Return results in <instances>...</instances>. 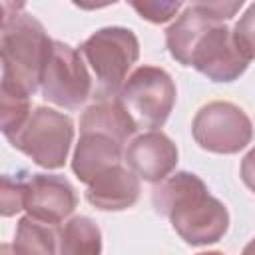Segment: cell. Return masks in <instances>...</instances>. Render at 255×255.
<instances>
[{
    "mask_svg": "<svg viewBox=\"0 0 255 255\" xmlns=\"http://www.w3.org/2000/svg\"><path fill=\"white\" fill-rule=\"evenodd\" d=\"M151 201L175 233L191 247L217 243L229 229L227 207L209 193L205 181L191 171H175L161 179Z\"/></svg>",
    "mask_w": 255,
    "mask_h": 255,
    "instance_id": "obj_1",
    "label": "cell"
},
{
    "mask_svg": "<svg viewBox=\"0 0 255 255\" xmlns=\"http://www.w3.org/2000/svg\"><path fill=\"white\" fill-rule=\"evenodd\" d=\"M52 42L40 20L26 10L20 12L0 38L2 82L28 98L34 96L40 90Z\"/></svg>",
    "mask_w": 255,
    "mask_h": 255,
    "instance_id": "obj_2",
    "label": "cell"
},
{
    "mask_svg": "<svg viewBox=\"0 0 255 255\" xmlns=\"http://www.w3.org/2000/svg\"><path fill=\"white\" fill-rule=\"evenodd\" d=\"M80 56L96 78L100 100H112L139 58V42L129 28L106 26L82 42Z\"/></svg>",
    "mask_w": 255,
    "mask_h": 255,
    "instance_id": "obj_3",
    "label": "cell"
},
{
    "mask_svg": "<svg viewBox=\"0 0 255 255\" xmlns=\"http://www.w3.org/2000/svg\"><path fill=\"white\" fill-rule=\"evenodd\" d=\"M6 137L12 147L28 155L36 165L44 169H60L68 159L74 141V124L66 114L38 106L30 110L22 126Z\"/></svg>",
    "mask_w": 255,
    "mask_h": 255,
    "instance_id": "obj_4",
    "label": "cell"
},
{
    "mask_svg": "<svg viewBox=\"0 0 255 255\" xmlns=\"http://www.w3.org/2000/svg\"><path fill=\"white\" fill-rule=\"evenodd\" d=\"M175 84L163 68L139 66L126 78L116 98L137 128L151 131L167 122L175 106Z\"/></svg>",
    "mask_w": 255,
    "mask_h": 255,
    "instance_id": "obj_5",
    "label": "cell"
},
{
    "mask_svg": "<svg viewBox=\"0 0 255 255\" xmlns=\"http://www.w3.org/2000/svg\"><path fill=\"white\" fill-rule=\"evenodd\" d=\"M195 143L211 153H239L251 143L253 126L249 116L231 102L205 104L191 122Z\"/></svg>",
    "mask_w": 255,
    "mask_h": 255,
    "instance_id": "obj_6",
    "label": "cell"
},
{
    "mask_svg": "<svg viewBox=\"0 0 255 255\" xmlns=\"http://www.w3.org/2000/svg\"><path fill=\"white\" fill-rule=\"evenodd\" d=\"M42 98L64 110H78L92 94V76L78 50L54 40L40 80Z\"/></svg>",
    "mask_w": 255,
    "mask_h": 255,
    "instance_id": "obj_7",
    "label": "cell"
},
{
    "mask_svg": "<svg viewBox=\"0 0 255 255\" xmlns=\"http://www.w3.org/2000/svg\"><path fill=\"white\" fill-rule=\"evenodd\" d=\"M251 60L253 56L235 44L229 26L211 24L193 46L189 66L211 82H233L245 74Z\"/></svg>",
    "mask_w": 255,
    "mask_h": 255,
    "instance_id": "obj_8",
    "label": "cell"
},
{
    "mask_svg": "<svg viewBox=\"0 0 255 255\" xmlns=\"http://www.w3.org/2000/svg\"><path fill=\"white\" fill-rule=\"evenodd\" d=\"M78 197L72 183L62 175L34 173L26 181L24 191V209L26 215L48 223L58 225L76 209Z\"/></svg>",
    "mask_w": 255,
    "mask_h": 255,
    "instance_id": "obj_9",
    "label": "cell"
},
{
    "mask_svg": "<svg viewBox=\"0 0 255 255\" xmlns=\"http://www.w3.org/2000/svg\"><path fill=\"white\" fill-rule=\"evenodd\" d=\"M177 145L159 129L145 131L133 137L124 149V161L137 179L159 183L177 165Z\"/></svg>",
    "mask_w": 255,
    "mask_h": 255,
    "instance_id": "obj_10",
    "label": "cell"
},
{
    "mask_svg": "<svg viewBox=\"0 0 255 255\" xmlns=\"http://www.w3.org/2000/svg\"><path fill=\"white\" fill-rule=\"evenodd\" d=\"M139 179L122 163L108 167L88 183L86 199L102 211H124L139 199Z\"/></svg>",
    "mask_w": 255,
    "mask_h": 255,
    "instance_id": "obj_11",
    "label": "cell"
},
{
    "mask_svg": "<svg viewBox=\"0 0 255 255\" xmlns=\"http://www.w3.org/2000/svg\"><path fill=\"white\" fill-rule=\"evenodd\" d=\"M124 157V145L100 133H80L72 155V171L82 183H90L96 175L112 165H118Z\"/></svg>",
    "mask_w": 255,
    "mask_h": 255,
    "instance_id": "obj_12",
    "label": "cell"
},
{
    "mask_svg": "<svg viewBox=\"0 0 255 255\" xmlns=\"http://www.w3.org/2000/svg\"><path fill=\"white\" fill-rule=\"evenodd\" d=\"M135 129L137 126L118 98L92 104L80 118V133H100L120 145H124L135 133Z\"/></svg>",
    "mask_w": 255,
    "mask_h": 255,
    "instance_id": "obj_13",
    "label": "cell"
},
{
    "mask_svg": "<svg viewBox=\"0 0 255 255\" xmlns=\"http://www.w3.org/2000/svg\"><path fill=\"white\" fill-rule=\"evenodd\" d=\"M219 24L209 20L195 4L183 6V12L177 14L175 22L165 30V46L173 60H177L181 66H189V56L201 34L211 26Z\"/></svg>",
    "mask_w": 255,
    "mask_h": 255,
    "instance_id": "obj_14",
    "label": "cell"
},
{
    "mask_svg": "<svg viewBox=\"0 0 255 255\" xmlns=\"http://www.w3.org/2000/svg\"><path fill=\"white\" fill-rule=\"evenodd\" d=\"M58 225H48L28 215L18 219L12 243L14 255H58Z\"/></svg>",
    "mask_w": 255,
    "mask_h": 255,
    "instance_id": "obj_15",
    "label": "cell"
},
{
    "mask_svg": "<svg viewBox=\"0 0 255 255\" xmlns=\"http://www.w3.org/2000/svg\"><path fill=\"white\" fill-rule=\"evenodd\" d=\"M58 255H102V231L86 215L66 221L60 231Z\"/></svg>",
    "mask_w": 255,
    "mask_h": 255,
    "instance_id": "obj_16",
    "label": "cell"
},
{
    "mask_svg": "<svg viewBox=\"0 0 255 255\" xmlns=\"http://www.w3.org/2000/svg\"><path fill=\"white\" fill-rule=\"evenodd\" d=\"M30 114V98L0 82V133L16 131Z\"/></svg>",
    "mask_w": 255,
    "mask_h": 255,
    "instance_id": "obj_17",
    "label": "cell"
},
{
    "mask_svg": "<svg viewBox=\"0 0 255 255\" xmlns=\"http://www.w3.org/2000/svg\"><path fill=\"white\" fill-rule=\"evenodd\" d=\"M24 181L0 175V217H12L24 209Z\"/></svg>",
    "mask_w": 255,
    "mask_h": 255,
    "instance_id": "obj_18",
    "label": "cell"
},
{
    "mask_svg": "<svg viewBox=\"0 0 255 255\" xmlns=\"http://www.w3.org/2000/svg\"><path fill=\"white\" fill-rule=\"evenodd\" d=\"M129 4L143 20L153 24H163L171 20L183 8L181 2H173V0H133Z\"/></svg>",
    "mask_w": 255,
    "mask_h": 255,
    "instance_id": "obj_19",
    "label": "cell"
},
{
    "mask_svg": "<svg viewBox=\"0 0 255 255\" xmlns=\"http://www.w3.org/2000/svg\"><path fill=\"white\" fill-rule=\"evenodd\" d=\"M209 20L225 24L227 20H231L243 6V2H221V0H213V2H193Z\"/></svg>",
    "mask_w": 255,
    "mask_h": 255,
    "instance_id": "obj_20",
    "label": "cell"
},
{
    "mask_svg": "<svg viewBox=\"0 0 255 255\" xmlns=\"http://www.w3.org/2000/svg\"><path fill=\"white\" fill-rule=\"evenodd\" d=\"M253 4L247 8V12L243 14V18L231 28L233 40L235 44L249 56H253Z\"/></svg>",
    "mask_w": 255,
    "mask_h": 255,
    "instance_id": "obj_21",
    "label": "cell"
},
{
    "mask_svg": "<svg viewBox=\"0 0 255 255\" xmlns=\"http://www.w3.org/2000/svg\"><path fill=\"white\" fill-rule=\"evenodd\" d=\"M24 10H26V6L22 2H0V38L6 32V28L10 26V22Z\"/></svg>",
    "mask_w": 255,
    "mask_h": 255,
    "instance_id": "obj_22",
    "label": "cell"
},
{
    "mask_svg": "<svg viewBox=\"0 0 255 255\" xmlns=\"http://www.w3.org/2000/svg\"><path fill=\"white\" fill-rule=\"evenodd\" d=\"M0 255H14L12 245H8V243H0Z\"/></svg>",
    "mask_w": 255,
    "mask_h": 255,
    "instance_id": "obj_23",
    "label": "cell"
},
{
    "mask_svg": "<svg viewBox=\"0 0 255 255\" xmlns=\"http://www.w3.org/2000/svg\"><path fill=\"white\" fill-rule=\"evenodd\" d=\"M197 255H225L221 251H203V253H197Z\"/></svg>",
    "mask_w": 255,
    "mask_h": 255,
    "instance_id": "obj_24",
    "label": "cell"
},
{
    "mask_svg": "<svg viewBox=\"0 0 255 255\" xmlns=\"http://www.w3.org/2000/svg\"><path fill=\"white\" fill-rule=\"evenodd\" d=\"M243 255H251V245H247V247H245V251H243Z\"/></svg>",
    "mask_w": 255,
    "mask_h": 255,
    "instance_id": "obj_25",
    "label": "cell"
}]
</instances>
